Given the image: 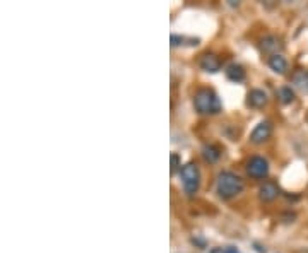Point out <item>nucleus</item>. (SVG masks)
<instances>
[{
    "label": "nucleus",
    "instance_id": "obj_1",
    "mask_svg": "<svg viewBox=\"0 0 308 253\" xmlns=\"http://www.w3.org/2000/svg\"><path fill=\"white\" fill-rule=\"evenodd\" d=\"M194 106L201 115H216L221 111V101L218 94L209 87H201L194 96Z\"/></svg>",
    "mask_w": 308,
    "mask_h": 253
},
{
    "label": "nucleus",
    "instance_id": "obj_11",
    "mask_svg": "<svg viewBox=\"0 0 308 253\" xmlns=\"http://www.w3.org/2000/svg\"><path fill=\"white\" fill-rule=\"evenodd\" d=\"M226 75H228V79L233 82L245 81V70H243V67L238 65V63H231V65L226 69Z\"/></svg>",
    "mask_w": 308,
    "mask_h": 253
},
{
    "label": "nucleus",
    "instance_id": "obj_6",
    "mask_svg": "<svg viewBox=\"0 0 308 253\" xmlns=\"http://www.w3.org/2000/svg\"><path fill=\"white\" fill-rule=\"evenodd\" d=\"M199 65H201V69L206 72H218L221 69V60L216 57L214 53H204L201 57Z\"/></svg>",
    "mask_w": 308,
    "mask_h": 253
},
{
    "label": "nucleus",
    "instance_id": "obj_13",
    "mask_svg": "<svg viewBox=\"0 0 308 253\" xmlns=\"http://www.w3.org/2000/svg\"><path fill=\"white\" fill-rule=\"evenodd\" d=\"M291 81H293V84L298 87V89L308 91V72H305V70H297V72L293 74V77H291Z\"/></svg>",
    "mask_w": 308,
    "mask_h": 253
},
{
    "label": "nucleus",
    "instance_id": "obj_15",
    "mask_svg": "<svg viewBox=\"0 0 308 253\" xmlns=\"http://www.w3.org/2000/svg\"><path fill=\"white\" fill-rule=\"evenodd\" d=\"M187 41L194 43L197 45L199 39H194V38H187V36H180V34H171V45L173 46H178V45H189Z\"/></svg>",
    "mask_w": 308,
    "mask_h": 253
},
{
    "label": "nucleus",
    "instance_id": "obj_12",
    "mask_svg": "<svg viewBox=\"0 0 308 253\" xmlns=\"http://www.w3.org/2000/svg\"><path fill=\"white\" fill-rule=\"evenodd\" d=\"M202 156L207 163H216L219 158H221V151L218 149L213 144H207V146L202 147Z\"/></svg>",
    "mask_w": 308,
    "mask_h": 253
},
{
    "label": "nucleus",
    "instance_id": "obj_14",
    "mask_svg": "<svg viewBox=\"0 0 308 253\" xmlns=\"http://www.w3.org/2000/svg\"><path fill=\"white\" fill-rule=\"evenodd\" d=\"M278 96H279V99H281V103H293L295 101V91L291 89V87H279V91H278Z\"/></svg>",
    "mask_w": 308,
    "mask_h": 253
},
{
    "label": "nucleus",
    "instance_id": "obj_2",
    "mask_svg": "<svg viewBox=\"0 0 308 253\" xmlns=\"http://www.w3.org/2000/svg\"><path fill=\"white\" fill-rule=\"evenodd\" d=\"M218 194L223 199H233L243 190V180L233 171H223L218 176Z\"/></svg>",
    "mask_w": 308,
    "mask_h": 253
},
{
    "label": "nucleus",
    "instance_id": "obj_16",
    "mask_svg": "<svg viewBox=\"0 0 308 253\" xmlns=\"http://www.w3.org/2000/svg\"><path fill=\"white\" fill-rule=\"evenodd\" d=\"M180 166V158L178 154H171V171H175Z\"/></svg>",
    "mask_w": 308,
    "mask_h": 253
},
{
    "label": "nucleus",
    "instance_id": "obj_17",
    "mask_svg": "<svg viewBox=\"0 0 308 253\" xmlns=\"http://www.w3.org/2000/svg\"><path fill=\"white\" fill-rule=\"evenodd\" d=\"M225 253H238L237 250H231V248H230V250H226Z\"/></svg>",
    "mask_w": 308,
    "mask_h": 253
},
{
    "label": "nucleus",
    "instance_id": "obj_4",
    "mask_svg": "<svg viewBox=\"0 0 308 253\" xmlns=\"http://www.w3.org/2000/svg\"><path fill=\"white\" fill-rule=\"evenodd\" d=\"M247 173L252 176V178H266L269 175V163L267 159H264L262 156H254L250 158V161L247 163Z\"/></svg>",
    "mask_w": 308,
    "mask_h": 253
},
{
    "label": "nucleus",
    "instance_id": "obj_7",
    "mask_svg": "<svg viewBox=\"0 0 308 253\" xmlns=\"http://www.w3.org/2000/svg\"><path fill=\"white\" fill-rule=\"evenodd\" d=\"M278 195H279V188L271 182H266L259 188V197H261L264 202H273V200L278 199Z\"/></svg>",
    "mask_w": 308,
    "mask_h": 253
},
{
    "label": "nucleus",
    "instance_id": "obj_3",
    "mask_svg": "<svg viewBox=\"0 0 308 253\" xmlns=\"http://www.w3.org/2000/svg\"><path fill=\"white\" fill-rule=\"evenodd\" d=\"M180 176H182L183 190L187 195H195L201 187V171L195 163H189L185 166H182L180 170Z\"/></svg>",
    "mask_w": 308,
    "mask_h": 253
},
{
    "label": "nucleus",
    "instance_id": "obj_5",
    "mask_svg": "<svg viewBox=\"0 0 308 253\" xmlns=\"http://www.w3.org/2000/svg\"><path fill=\"white\" fill-rule=\"evenodd\" d=\"M271 135H273V125H271L269 122H261L257 127L254 128V132L250 134V142L252 144H264Z\"/></svg>",
    "mask_w": 308,
    "mask_h": 253
},
{
    "label": "nucleus",
    "instance_id": "obj_8",
    "mask_svg": "<svg viewBox=\"0 0 308 253\" xmlns=\"http://www.w3.org/2000/svg\"><path fill=\"white\" fill-rule=\"evenodd\" d=\"M269 101V96H267L266 91L262 89H252L249 94V104L254 108H264Z\"/></svg>",
    "mask_w": 308,
    "mask_h": 253
},
{
    "label": "nucleus",
    "instance_id": "obj_10",
    "mask_svg": "<svg viewBox=\"0 0 308 253\" xmlns=\"http://www.w3.org/2000/svg\"><path fill=\"white\" fill-rule=\"evenodd\" d=\"M281 39L278 36H266L262 39V50L267 51V53L278 55V50H281Z\"/></svg>",
    "mask_w": 308,
    "mask_h": 253
},
{
    "label": "nucleus",
    "instance_id": "obj_9",
    "mask_svg": "<svg viewBox=\"0 0 308 253\" xmlns=\"http://www.w3.org/2000/svg\"><path fill=\"white\" fill-rule=\"evenodd\" d=\"M269 67H271V70H274L276 74H285V72L288 70V62H286V58L283 57L281 53H278V55H271L269 57Z\"/></svg>",
    "mask_w": 308,
    "mask_h": 253
}]
</instances>
